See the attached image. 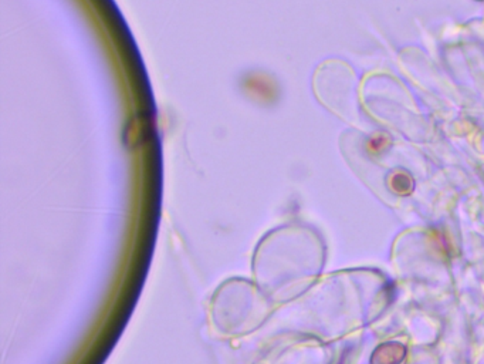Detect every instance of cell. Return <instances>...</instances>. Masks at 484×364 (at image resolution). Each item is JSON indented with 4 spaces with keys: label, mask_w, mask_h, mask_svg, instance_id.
Wrapping results in <instances>:
<instances>
[{
    "label": "cell",
    "mask_w": 484,
    "mask_h": 364,
    "mask_svg": "<svg viewBox=\"0 0 484 364\" xmlns=\"http://www.w3.org/2000/svg\"><path fill=\"white\" fill-rule=\"evenodd\" d=\"M252 279L274 304L292 300L314 270L311 241L296 226L264 234L252 255Z\"/></svg>",
    "instance_id": "6da1fadb"
},
{
    "label": "cell",
    "mask_w": 484,
    "mask_h": 364,
    "mask_svg": "<svg viewBox=\"0 0 484 364\" xmlns=\"http://www.w3.org/2000/svg\"><path fill=\"white\" fill-rule=\"evenodd\" d=\"M273 314V300L248 278L223 281L215 289L208 310L213 332L229 340L255 335L267 326Z\"/></svg>",
    "instance_id": "7a4b0ae2"
},
{
    "label": "cell",
    "mask_w": 484,
    "mask_h": 364,
    "mask_svg": "<svg viewBox=\"0 0 484 364\" xmlns=\"http://www.w3.org/2000/svg\"><path fill=\"white\" fill-rule=\"evenodd\" d=\"M252 364H317V353L304 342L277 339L266 344Z\"/></svg>",
    "instance_id": "3957f363"
},
{
    "label": "cell",
    "mask_w": 484,
    "mask_h": 364,
    "mask_svg": "<svg viewBox=\"0 0 484 364\" xmlns=\"http://www.w3.org/2000/svg\"><path fill=\"white\" fill-rule=\"evenodd\" d=\"M406 356V347L398 342H390L379 346L372 357L371 364H399Z\"/></svg>",
    "instance_id": "277c9868"
}]
</instances>
